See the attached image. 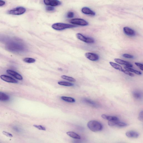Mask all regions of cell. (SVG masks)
<instances>
[{
    "label": "cell",
    "instance_id": "7a4b0ae2",
    "mask_svg": "<svg viewBox=\"0 0 143 143\" xmlns=\"http://www.w3.org/2000/svg\"><path fill=\"white\" fill-rule=\"evenodd\" d=\"M76 25L68 24L58 23L54 24L52 25V28L56 30H61L66 29L75 28Z\"/></svg>",
    "mask_w": 143,
    "mask_h": 143
},
{
    "label": "cell",
    "instance_id": "e0dca14e",
    "mask_svg": "<svg viewBox=\"0 0 143 143\" xmlns=\"http://www.w3.org/2000/svg\"><path fill=\"white\" fill-rule=\"evenodd\" d=\"M67 135L72 138L76 139H81L80 136L74 132H67Z\"/></svg>",
    "mask_w": 143,
    "mask_h": 143
},
{
    "label": "cell",
    "instance_id": "44dd1931",
    "mask_svg": "<svg viewBox=\"0 0 143 143\" xmlns=\"http://www.w3.org/2000/svg\"><path fill=\"white\" fill-rule=\"evenodd\" d=\"M124 68H125L126 70L128 71L129 72H133L136 74L138 75H142V73L136 70H135L132 69L131 67H129L125 66V67Z\"/></svg>",
    "mask_w": 143,
    "mask_h": 143
},
{
    "label": "cell",
    "instance_id": "ac0fdd59",
    "mask_svg": "<svg viewBox=\"0 0 143 143\" xmlns=\"http://www.w3.org/2000/svg\"><path fill=\"white\" fill-rule=\"evenodd\" d=\"M109 63L114 68L123 72L124 69H122L121 66L119 64L112 62H110Z\"/></svg>",
    "mask_w": 143,
    "mask_h": 143
},
{
    "label": "cell",
    "instance_id": "9a60e30c",
    "mask_svg": "<svg viewBox=\"0 0 143 143\" xmlns=\"http://www.w3.org/2000/svg\"><path fill=\"white\" fill-rule=\"evenodd\" d=\"M82 12L84 14L86 15H91L93 16H94L95 15V13L94 12L90 9L89 8L86 7L82 8Z\"/></svg>",
    "mask_w": 143,
    "mask_h": 143
},
{
    "label": "cell",
    "instance_id": "8992f818",
    "mask_svg": "<svg viewBox=\"0 0 143 143\" xmlns=\"http://www.w3.org/2000/svg\"><path fill=\"white\" fill-rule=\"evenodd\" d=\"M108 124L109 126L111 127L117 126L119 127H123L127 126L128 125L125 122L119 121V120L109 121Z\"/></svg>",
    "mask_w": 143,
    "mask_h": 143
},
{
    "label": "cell",
    "instance_id": "d6986e66",
    "mask_svg": "<svg viewBox=\"0 0 143 143\" xmlns=\"http://www.w3.org/2000/svg\"><path fill=\"white\" fill-rule=\"evenodd\" d=\"M9 96L6 94L0 92V101H6L9 100Z\"/></svg>",
    "mask_w": 143,
    "mask_h": 143
},
{
    "label": "cell",
    "instance_id": "5bb4252c",
    "mask_svg": "<svg viewBox=\"0 0 143 143\" xmlns=\"http://www.w3.org/2000/svg\"><path fill=\"white\" fill-rule=\"evenodd\" d=\"M125 135L128 137L133 138H137L139 136L138 133L132 131H129L127 132L126 133Z\"/></svg>",
    "mask_w": 143,
    "mask_h": 143
},
{
    "label": "cell",
    "instance_id": "83f0119b",
    "mask_svg": "<svg viewBox=\"0 0 143 143\" xmlns=\"http://www.w3.org/2000/svg\"><path fill=\"white\" fill-rule=\"evenodd\" d=\"M122 56L128 59H133L134 57L132 55L127 54H124L122 55Z\"/></svg>",
    "mask_w": 143,
    "mask_h": 143
},
{
    "label": "cell",
    "instance_id": "836d02e7",
    "mask_svg": "<svg viewBox=\"0 0 143 143\" xmlns=\"http://www.w3.org/2000/svg\"><path fill=\"white\" fill-rule=\"evenodd\" d=\"M5 2L3 0H0V6H4L5 4Z\"/></svg>",
    "mask_w": 143,
    "mask_h": 143
},
{
    "label": "cell",
    "instance_id": "52a82bcc",
    "mask_svg": "<svg viewBox=\"0 0 143 143\" xmlns=\"http://www.w3.org/2000/svg\"><path fill=\"white\" fill-rule=\"evenodd\" d=\"M45 4L47 6H59L61 3L58 0H44Z\"/></svg>",
    "mask_w": 143,
    "mask_h": 143
},
{
    "label": "cell",
    "instance_id": "cb8c5ba5",
    "mask_svg": "<svg viewBox=\"0 0 143 143\" xmlns=\"http://www.w3.org/2000/svg\"><path fill=\"white\" fill-rule=\"evenodd\" d=\"M61 78L67 80L71 82H76V80L74 78L70 77L68 76L65 75H63L61 77Z\"/></svg>",
    "mask_w": 143,
    "mask_h": 143
},
{
    "label": "cell",
    "instance_id": "2e32d148",
    "mask_svg": "<svg viewBox=\"0 0 143 143\" xmlns=\"http://www.w3.org/2000/svg\"><path fill=\"white\" fill-rule=\"evenodd\" d=\"M101 117L103 119L109 121L119 120V119L116 117L111 116L105 114H102Z\"/></svg>",
    "mask_w": 143,
    "mask_h": 143
},
{
    "label": "cell",
    "instance_id": "484cf974",
    "mask_svg": "<svg viewBox=\"0 0 143 143\" xmlns=\"http://www.w3.org/2000/svg\"><path fill=\"white\" fill-rule=\"evenodd\" d=\"M33 126L36 128L38 129L39 130H42L43 131H46V129L45 127L42 126L41 125H33Z\"/></svg>",
    "mask_w": 143,
    "mask_h": 143
},
{
    "label": "cell",
    "instance_id": "e575fe53",
    "mask_svg": "<svg viewBox=\"0 0 143 143\" xmlns=\"http://www.w3.org/2000/svg\"><path fill=\"white\" fill-rule=\"evenodd\" d=\"M13 129H14V130L16 131L19 132V129H18V127H13Z\"/></svg>",
    "mask_w": 143,
    "mask_h": 143
},
{
    "label": "cell",
    "instance_id": "4316f807",
    "mask_svg": "<svg viewBox=\"0 0 143 143\" xmlns=\"http://www.w3.org/2000/svg\"><path fill=\"white\" fill-rule=\"evenodd\" d=\"M2 132L3 135L6 136V137H13L12 134L10 133L5 131H3Z\"/></svg>",
    "mask_w": 143,
    "mask_h": 143
},
{
    "label": "cell",
    "instance_id": "1f68e13d",
    "mask_svg": "<svg viewBox=\"0 0 143 143\" xmlns=\"http://www.w3.org/2000/svg\"><path fill=\"white\" fill-rule=\"evenodd\" d=\"M47 11H54V8L53 6H48L46 8Z\"/></svg>",
    "mask_w": 143,
    "mask_h": 143
},
{
    "label": "cell",
    "instance_id": "6da1fadb",
    "mask_svg": "<svg viewBox=\"0 0 143 143\" xmlns=\"http://www.w3.org/2000/svg\"><path fill=\"white\" fill-rule=\"evenodd\" d=\"M87 126L90 130L94 132L100 131L103 128L102 124L96 120H91L88 122Z\"/></svg>",
    "mask_w": 143,
    "mask_h": 143
},
{
    "label": "cell",
    "instance_id": "d6a6232c",
    "mask_svg": "<svg viewBox=\"0 0 143 143\" xmlns=\"http://www.w3.org/2000/svg\"><path fill=\"white\" fill-rule=\"evenodd\" d=\"M138 119L140 121L143 120V111H142L140 112L139 114V117H138Z\"/></svg>",
    "mask_w": 143,
    "mask_h": 143
},
{
    "label": "cell",
    "instance_id": "4fadbf2b",
    "mask_svg": "<svg viewBox=\"0 0 143 143\" xmlns=\"http://www.w3.org/2000/svg\"><path fill=\"white\" fill-rule=\"evenodd\" d=\"M116 62L119 64L123 65L125 66L126 67L131 68L133 67L132 65L130 63L122 60L121 59H114Z\"/></svg>",
    "mask_w": 143,
    "mask_h": 143
},
{
    "label": "cell",
    "instance_id": "277c9868",
    "mask_svg": "<svg viewBox=\"0 0 143 143\" xmlns=\"http://www.w3.org/2000/svg\"><path fill=\"white\" fill-rule=\"evenodd\" d=\"M76 36L78 39L87 43H92L95 42L94 40L92 38L86 37L80 33H77Z\"/></svg>",
    "mask_w": 143,
    "mask_h": 143
},
{
    "label": "cell",
    "instance_id": "603a6c76",
    "mask_svg": "<svg viewBox=\"0 0 143 143\" xmlns=\"http://www.w3.org/2000/svg\"><path fill=\"white\" fill-rule=\"evenodd\" d=\"M58 84L61 85L67 86H71L74 85V84L72 83L64 81H59L58 82Z\"/></svg>",
    "mask_w": 143,
    "mask_h": 143
},
{
    "label": "cell",
    "instance_id": "ffe728a7",
    "mask_svg": "<svg viewBox=\"0 0 143 143\" xmlns=\"http://www.w3.org/2000/svg\"><path fill=\"white\" fill-rule=\"evenodd\" d=\"M61 99L69 103H74L75 102V100L74 98L66 96H62L61 98Z\"/></svg>",
    "mask_w": 143,
    "mask_h": 143
},
{
    "label": "cell",
    "instance_id": "7402d4cb",
    "mask_svg": "<svg viewBox=\"0 0 143 143\" xmlns=\"http://www.w3.org/2000/svg\"><path fill=\"white\" fill-rule=\"evenodd\" d=\"M133 95L134 97L137 99H140L142 96V93L138 91H135L133 93Z\"/></svg>",
    "mask_w": 143,
    "mask_h": 143
},
{
    "label": "cell",
    "instance_id": "f546056e",
    "mask_svg": "<svg viewBox=\"0 0 143 143\" xmlns=\"http://www.w3.org/2000/svg\"><path fill=\"white\" fill-rule=\"evenodd\" d=\"M74 16V13L72 12H69L67 14V17L68 18H72Z\"/></svg>",
    "mask_w": 143,
    "mask_h": 143
},
{
    "label": "cell",
    "instance_id": "9c48e42d",
    "mask_svg": "<svg viewBox=\"0 0 143 143\" xmlns=\"http://www.w3.org/2000/svg\"><path fill=\"white\" fill-rule=\"evenodd\" d=\"M82 101L83 103H86L90 106L96 107V108L98 107L97 103L89 99L84 98L83 99Z\"/></svg>",
    "mask_w": 143,
    "mask_h": 143
},
{
    "label": "cell",
    "instance_id": "d4e9b609",
    "mask_svg": "<svg viewBox=\"0 0 143 143\" xmlns=\"http://www.w3.org/2000/svg\"><path fill=\"white\" fill-rule=\"evenodd\" d=\"M24 62L28 63H32L36 62L35 59L32 58H26L23 60Z\"/></svg>",
    "mask_w": 143,
    "mask_h": 143
},
{
    "label": "cell",
    "instance_id": "30bf717a",
    "mask_svg": "<svg viewBox=\"0 0 143 143\" xmlns=\"http://www.w3.org/2000/svg\"><path fill=\"white\" fill-rule=\"evenodd\" d=\"M0 77L3 80L6 82L14 83H16L18 82L17 81L13 78L5 75H2Z\"/></svg>",
    "mask_w": 143,
    "mask_h": 143
},
{
    "label": "cell",
    "instance_id": "5b68a950",
    "mask_svg": "<svg viewBox=\"0 0 143 143\" xmlns=\"http://www.w3.org/2000/svg\"><path fill=\"white\" fill-rule=\"evenodd\" d=\"M70 22L73 24L81 25V26H87L88 25V23L87 22L82 19H73L70 20Z\"/></svg>",
    "mask_w": 143,
    "mask_h": 143
},
{
    "label": "cell",
    "instance_id": "7c38bea8",
    "mask_svg": "<svg viewBox=\"0 0 143 143\" xmlns=\"http://www.w3.org/2000/svg\"><path fill=\"white\" fill-rule=\"evenodd\" d=\"M6 72L8 74L14 77L17 79L19 80H22L23 79V77L21 75L16 72L8 70H7Z\"/></svg>",
    "mask_w": 143,
    "mask_h": 143
},
{
    "label": "cell",
    "instance_id": "4dcf8cb0",
    "mask_svg": "<svg viewBox=\"0 0 143 143\" xmlns=\"http://www.w3.org/2000/svg\"><path fill=\"white\" fill-rule=\"evenodd\" d=\"M135 64L141 70H143V64L137 62H135Z\"/></svg>",
    "mask_w": 143,
    "mask_h": 143
},
{
    "label": "cell",
    "instance_id": "3957f363",
    "mask_svg": "<svg viewBox=\"0 0 143 143\" xmlns=\"http://www.w3.org/2000/svg\"><path fill=\"white\" fill-rule=\"evenodd\" d=\"M26 11V9L24 7L22 6L18 7L10 10L8 12V13L12 15H19L24 14Z\"/></svg>",
    "mask_w": 143,
    "mask_h": 143
},
{
    "label": "cell",
    "instance_id": "ba28073f",
    "mask_svg": "<svg viewBox=\"0 0 143 143\" xmlns=\"http://www.w3.org/2000/svg\"><path fill=\"white\" fill-rule=\"evenodd\" d=\"M85 56L87 58L92 61H97L99 59L98 54L92 53H87L85 54Z\"/></svg>",
    "mask_w": 143,
    "mask_h": 143
},
{
    "label": "cell",
    "instance_id": "f1b7e54d",
    "mask_svg": "<svg viewBox=\"0 0 143 143\" xmlns=\"http://www.w3.org/2000/svg\"><path fill=\"white\" fill-rule=\"evenodd\" d=\"M123 72L125 73V74L128 75L130 76L134 77V75L133 74L130 72L129 71L126 70H124L123 71Z\"/></svg>",
    "mask_w": 143,
    "mask_h": 143
},
{
    "label": "cell",
    "instance_id": "8fae6325",
    "mask_svg": "<svg viewBox=\"0 0 143 143\" xmlns=\"http://www.w3.org/2000/svg\"><path fill=\"white\" fill-rule=\"evenodd\" d=\"M124 33L129 36H134L135 35V32L133 30L128 27H125L123 28Z\"/></svg>",
    "mask_w": 143,
    "mask_h": 143
}]
</instances>
